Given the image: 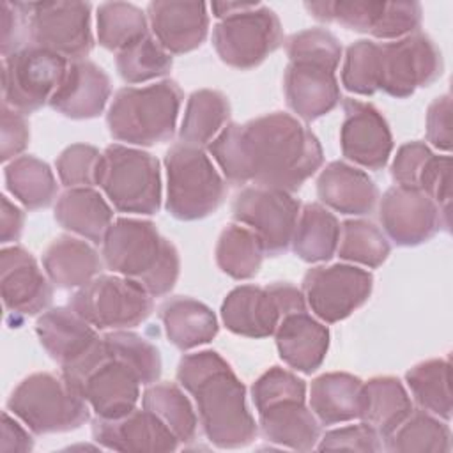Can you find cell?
Listing matches in <instances>:
<instances>
[{"label": "cell", "mask_w": 453, "mask_h": 453, "mask_svg": "<svg viewBox=\"0 0 453 453\" xmlns=\"http://www.w3.org/2000/svg\"><path fill=\"white\" fill-rule=\"evenodd\" d=\"M340 147L349 161L363 168H384L393 152V136L384 115L372 103L345 99Z\"/></svg>", "instance_id": "21"}, {"label": "cell", "mask_w": 453, "mask_h": 453, "mask_svg": "<svg viewBox=\"0 0 453 453\" xmlns=\"http://www.w3.org/2000/svg\"><path fill=\"white\" fill-rule=\"evenodd\" d=\"M306 310L303 290L287 281L267 287L241 285L232 288L221 303L225 327L246 338H267L274 334L280 320L292 311Z\"/></svg>", "instance_id": "11"}, {"label": "cell", "mask_w": 453, "mask_h": 453, "mask_svg": "<svg viewBox=\"0 0 453 453\" xmlns=\"http://www.w3.org/2000/svg\"><path fill=\"white\" fill-rule=\"evenodd\" d=\"M2 149L0 159L4 163L19 157L30 140L28 120L25 113L2 103Z\"/></svg>", "instance_id": "51"}, {"label": "cell", "mask_w": 453, "mask_h": 453, "mask_svg": "<svg viewBox=\"0 0 453 453\" xmlns=\"http://www.w3.org/2000/svg\"><path fill=\"white\" fill-rule=\"evenodd\" d=\"M143 409L157 416L179 442H193L196 437L198 418L189 402L177 384L157 382L149 384L142 395Z\"/></svg>", "instance_id": "40"}, {"label": "cell", "mask_w": 453, "mask_h": 453, "mask_svg": "<svg viewBox=\"0 0 453 453\" xmlns=\"http://www.w3.org/2000/svg\"><path fill=\"white\" fill-rule=\"evenodd\" d=\"M166 211L179 221H196L219 209L226 195V184L214 168L211 157L182 142L165 154Z\"/></svg>", "instance_id": "7"}, {"label": "cell", "mask_w": 453, "mask_h": 453, "mask_svg": "<svg viewBox=\"0 0 453 453\" xmlns=\"http://www.w3.org/2000/svg\"><path fill=\"white\" fill-rule=\"evenodd\" d=\"M0 288L2 301L9 315H14V326L25 317H34L51 304L53 287L25 248L9 246L0 251Z\"/></svg>", "instance_id": "20"}, {"label": "cell", "mask_w": 453, "mask_h": 453, "mask_svg": "<svg viewBox=\"0 0 453 453\" xmlns=\"http://www.w3.org/2000/svg\"><path fill=\"white\" fill-rule=\"evenodd\" d=\"M65 69L67 60L64 57L35 44L4 57V103L21 113L42 108L60 85Z\"/></svg>", "instance_id": "13"}, {"label": "cell", "mask_w": 453, "mask_h": 453, "mask_svg": "<svg viewBox=\"0 0 453 453\" xmlns=\"http://www.w3.org/2000/svg\"><path fill=\"white\" fill-rule=\"evenodd\" d=\"M384 449L391 453H448L451 432L448 421L419 409L414 411L384 437Z\"/></svg>", "instance_id": "36"}, {"label": "cell", "mask_w": 453, "mask_h": 453, "mask_svg": "<svg viewBox=\"0 0 453 453\" xmlns=\"http://www.w3.org/2000/svg\"><path fill=\"white\" fill-rule=\"evenodd\" d=\"M230 184L297 191L324 163L313 131L290 113L273 111L246 124L228 122L207 145Z\"/></svg>", "instance_id": "1"}, {"label": "cell", "mask_w": 453, "mask_h": 453, "mask_svg": "<svg viewBox=\"0 0 453 453\" xmlns=\"http://www.w3.org/2000/svg\"><path fill=\"white\" fill-rule=\"evenodd\" d=\"M35 333L73 388L104 354L103 336L71 306H57L44 311L37 319Z\"/></svg>", "instance_id": "12"}, {"label": "cell", "mask_w": 453, "mask_h": 453, "mask_svg": "<svg viewBox=\"0 0 453 453\" xmlns=\"http://www.w3.org/2000/svg\"><path fill=\"white\" fill-rule=\"evenodd\" d=\"M216 264L234 280H250L258 274L264 262L262 241L246 226L226 225L216 242Z\"/></svg>", "instance_id": "38"}, {"label": "cell", "mask_w": 453, "mask_h": 453, "mask_svg": "<svg viewBox=\"0 0 453 453\" xmlns=\"http://www.w3.org/2000/svg\"><path fill=\"white\" fill-rule=\"evenodd\" d=\"M274 338L283 363L303 373L319 370L329 349V329L306 310L287 313L280 320Z\"/></svg>", "instance_id": "27"}, {"label": "cell", "mask_w": 453, "mask_h": 453, "mask_svg": "<svg viewBox=\"0 0 453 453\" xmlns=\"http://www.w3.org/2000/svg\"><path fill=\"white\" fill-rule=\"evenodd\" d=\"M115 64L120 78L126 83L134 85L166 76L173 65V60L172 55L156 41V37L147 34L117 51Z\"/></svg>", "instance_id": "42"}, {"label": "cell", "mask_w": 453, "mask_h": 453, "mask_svg": "<svg viewBox=\"0 0 453 453\" xmlns=\"http://www.w3.org/2000/svg\"><path fill=\"white\" fill-rule=\"evenodd\" d=\"M87 400L64 379L50 372L25 377L11 393L7 409L34 434H60L90 419Z\"/></svg>", "instance_id": "6"}, {"label": "cell", "mask_w": 453, "mask_h": 453, "mask_svg": "<svg viewBox=\"0 0 453 453\" xmlns=\"http://www.w3.org/2000/svg\"><path fill=\"white\" fill-rule=\"evenodd\" d=\"M290 62H313L336 71L342 58V44L334 34L326 28H306L292 34L285 42Z\"/></svg>", "instance_id": "46"}, {"label": "cell", "mask_w": 453, "mask_h": 453, "mask_svg": "<svg viewBox=\"0 0 453 453\" xmlns=\"http://www.w3.org/2000/svg\"><path fill=\"white\" fill-rule=\"evenodd\" d=\"M97 41L110 51H120L149 34V19L143 11L127 2H106L96 14Z\"/></svg>", "instance_id": "41"}, {"label": "cell", "mask_w": 453, "mask_h": 453, "mask_svg": "<svg viewBox=\"0 0 453 453\" xmlns=\"http://www.w3.org/2000/svg\"><path fill=\"white\" fill-rule=\"evenodd\" d=\"M288 108L303 120H317L333 111L342 99L334 71L313 62H288L283 76Z\"/></svg>", "instance_id": "25"}, {"label": "cell", "mask_w": 453, "mask_h": 453, "mask_svg": "<svg viewBox=\"0 0 453 453\" xmlns=\"http://www.w3.org/2000/svg\"><path fill=\"white\" fill-rule=\"evenodd\" d=\"M301 212V202L288 191L264 186L241 189L232 202V216L246 225L264 244L265 255L288 251Z\"/></svg>", "instance_id": "15"}, {"label": "cell", "mask_w": 453, "mask_h": 453, "mask_svg": "<svg viewBox=\"0 0 453 453\" xmlns=\"http://www.w3.org/2000/svg\"><path fill=\"white\" fill-rule=\"evenodd\" d=\"M342 85L357 96H373L379 92V42L361 39L347 48Z\"/></svg>", "instance_id": "45"}, {"label": "cell", "mask_w": 453, "mask_h": 453, "mask_svg": "<svg viewBox=\"0 0 453 453\" xmlns=\"http://www.w3.org/2000/svg\"><path fill=\"white\" fill-rule=\"evenodd\" d=\"M317 195L326 207L340 214L365 216L375 209L379 188L365 170L333 161L317 179Z\"/></svg>", "instance_id": "28"}, {"label": "cell", "mask_w": 453, "mask_h": 453, "mask_svg": "<svg viewBox=\"0 0 453 453\" xmlns=\"http://www.w3.org/2000/svg\"><path fill=\"white\" fill-rule=\"evenodd\" d=\"M34 448L32 435L16 421L7 411L2 412V441L0 451L4 453H27Z\"/></svg>", "instance_id": "53"}, {"label": "cell", "mask_w": 453, "mask_h": 453, "mask_svg": "<svg viewBox=\"0 0 453 453\" xmlns=\"http://www.w3.org/2000/svg\"><path fill=\"white\" fill-rule=\"evenodd\" d=\"M140 379L106 347L103 357L74 384L97 418L115 419L136 409L140 398Z\"/></svg>", "instance_id": "22"}, {"label": "cell", "mask_w": 453, "mask_h": 453, "mask_svg": "<svg viewBox=\"0 0 453 453\" xmlns=\"http://www.w3.org/2000/svg\"><path fill=\"white\" fill-rule=\"evenodd\" d=\"M449 380V361L446 357L421 361L405 373L407 388L416 403L444 421L451 419Z\"/></svg>", "instance_id": "39"}, {"label": "cell", "mask_w": 453, "mask_h": 453, "mask_svg": "<svg viewBox=\"0 0 453 453\" xmlns=\"http://www.w3.org/2000/svg\"><path fill=\"white\" fill-rule=\"evenodd\" d=\"M372 273L350 265H317L303 278V296L306 306L324 322L334 324L350 317L372 294Z\"/></svg>", "instance_id": "17"}, {"label": "cell", "mask_w": 453, "mask_h": 453, "mask_svg": "<svg viewBox=\"0 0 453 453\" xmlns=\"http://www.w3.org/2000/svg\"><path fill=\"white\" fill-rule=\"evenodd\" d=\"M42 267L55 287L80 288L99 276L103 262L87 241L60 235L44 250Z\"/></svg>", "instance_id": "31"}, {"label": "cell", "mask_w": 453, "mask_h": 453, "mask_svg": "<svg viewBox=\"0 0 453 453\" xmlns=\"http://www.w3.org/2000/svg\"><path fill=\"white\" fill-rule=\"evenodd\" d=\"M411 412V396L396 377L380 375L363 382V409L359 419L368 423L380 439L391 434Z\"/></svg>", "instance_id": "33"}, {"label": "cell", "mask_w": 453, "mask_h": 453, "mask_svg": "<svg viewBox=\"0 0 453 453\" xmlns=\"http://www.w3.org/2000/svg\"><path fill=\"white\" fill-rule=\"evenodd\" d=\"M230 111L228 97L223 92L211 88L193 92L186 103L179 140L200 149L209 145L228 124Z\"/></svg>", "instance_id": "35"}, {"label": "cell", "mask_w": 453, "mask_h": 453, "mask_svg": "<svg viewBox=\"0 0 453 453\" xmlns=\"http://www.w3.org/2000/svg\"><path fill=\"white\" fill-rule=\"evenodd\" d=\"M111 94L110 76L90 60L67 64L64 78L50 99V106L67 119L83 120L103 113Z\"/></svg>", "instance_id": "26"}, {"label": "cell", "mask_w": 453, "mask_h": 453, "mask_svg": "<svg viewBox=\"0 0 453 453\" xmlns=\"http://www.w3.org/2000/svg\"><path fill=\"white\" fill-rule=\"evenodd\" d=\"M23 223H25V212L9 202L5 195H2V234L0 239L4 244L18 241L21 232H23Z\"/></svg>", "instance_id": "54"}, {"label": "cell", "mask_w": 453, "mask_h": 453, "mask_svg": "<svg viewBox=\"0 0 453 453\" xmlns=\"http://www.w3.org/2000/svg\"><path fill=\"white\" fill-rule=\"evenodd\" d=\"M7 189L27 209L50 207L58 193L55 175L48 163L35 156H19L4 168Z\"/></svg>", "instance_id": "37"}, {"label": "cell", "mask_w": 453, "mask_h": 453, "mask_svg": "<svg viewBox=\"0 0 453 453\" xmlns=\"http://www.w3.org/2000/svg\"><path fill=\"white\" fill-rule=\"evenodd\" d=\"M444 69L437 44L414 32L391 42H379V90L403 99L441 78Z\"/></svg>", "instance_id": "16"}, {"label": "cell", "mask_w": 453, "mask_h": 453, "mask_svg": "<svg viewBox=\"0 0 453 453\" xmlns=\"http://www.w3.org/2000/svg\"><path fill=\"white\" fill-rule=\"evenodd\" d=\"M304 9L319 21L338 23L377 39H402L418 32L423 18L418 2H306Z\"/></svg>", "instance_id": "14"}, {"label": "cell", "mask_w": 453, "mask_h": 453, "mask_svg": "<svg viewBox=\"0 0 453 453\" xmlns=\"http://www.w3.org/2000/svg\"><path fill=\"white\" fill-rule=\"evenodd\" d=\"M30 46V4L0 2V50L7 57Z\"/></svg>", "instance_id": "48"}, {"label": "cell", "mask_w": 453, "mask_h": 453, "mask_svg": "<svg viewBox=\"0 0 453 453\" xmlns=\"http://www.w3.org/2000/svg\"><path fill=\"white\" fill-rule=\"evenodd\" d=\"M250 5V2H212L211 9L214 12L216 18L223 19L234 12H239L242 9H246Z\"/></svg>", "instance_id": "55"}, {"label": "cell", "mask_w": 453, "mask_h": 453, "mask_svg": "<svg viewBox=\"0 0 453 453\" xmlns=\"http://www.w3.org/2000/svg\"><path fill=\"white\" fill-rule=\"evenodd\" d=\"M159 319L168 342L182 352L212 342L219 329L214 311L186 296L166 299L159 308Z\"/></svg>", "instance_id": "30"}, {"label": "cell", "mask_w": 453, "mask_h": 453, "mask_svg": "<svg viewBox=\"0 0 453 453\" xmlns=\"http://www.w3.org/2000/svg\"><path fill=\"white\" fill-rule=\"evenodd\" d=\"M281 42L278 14L260 2H250L246 9L219 19L212 28V46L219 60L241 71L260 65Z\"/></svg>", "instance_id": "9"}, {"label": "cell", "mask_w": 453, "mask_h": 453, "mask_svg": "<svg viewBox=\"0 0 453 453\" xmlns=\"http://www.w3.org/2000/svg\"><path fill=\"white\" fill-rule=\"evenodd\" d=\"M310 409L320 425L347 423L361 418L363 380L345 372L322 373L311 380Z\"/></svg>", "instance_id": "29"}, {"label": "cell", "mask_w": 453, "mask_h": 453, "mask_svg": "<svg viewBox=\"0 0 453 453\" xmlns=\"http://www.w3.org/2000/svg\"><path fill=\"white\" fill-rule=\"evenodd\" d=\"M379 218L386 235L403 248L419 246L430 241L441 226L449 230L451 225L426 193L398 184L382 195Z\"/></svg>", "instance_id": "19"}, {"label": "cell", "mask_w": 453, "mask_h": 453, "mask_svg": "<svg viewBox=\"0 0 453 453\" xmlns=\"http://www.w3.org/2000/svg\"><path fill=\"white\" fill-rule=\"evenodd\" d=\"M101 156L94 145L74 143L60 152L55 161L60 182L69 188H94L101 166Z\"/></svg>", "instance_id": "47"}, {"label": "cell", "mask_w": 453, "mask_h": 453, "mask_svg": "<svg viewBox=\"0 0 453 453\" xmlns=\"http://www.w3.org/2000/svg\"><path fill=\"white\" fill-rule=\"evenodd\" d=\"M97 186L120 212L150 216L161 207L159 161L142 149L108 145L101 156Z\"/></svg>", "instance_id": "8"}, {"label": "cell", "mask_w": 453, "mask_h": 453, "mask_svg": "<svg viewBox=\"0 0 453 453\" xmlns=\"http://www.w3.org/2000/svg\"><path fill=\"white\" fill-rule=\"evenodd\" d=\"M55 219L62 228L101 244L113 223V211L94 188H69L55 203Z\"/></svg>", "instance_id": "32"}, {"label": "cell", "mask_w": 453, "mask_h": 453, "mask_svg": "<svg viewBox=\"0 0 453 453\" xmlns=\"http://www.w3.org/2000/svg\"><path fill=\"white\" fill-rule=\"evenodd\" d=\"M180 104L182 90L173 80L145 87H124L111 99L106 126L117 142L152 147L173 136Z\"/></svg>", "instance_id": "5"}, {"label": "cell", "mask_w": 453, "mask_h": 453, "mask_svg": "<svg viewBox=\"0 0 453 453\" xmlns=\"http://www.w3.org/2000/svg\"><path fill=\"white\" fill-rule=\"evenodd\" d=\"M101 244L106 267L140 283L152 297L166 296L175 287L180 271L179 251L152 221L119 218Z\"/></svg>", "instance_id": "3"}, {"label": "cell", "mask_w": 453, "mask_h": 453, "mask_svg": "<svg viewBox=\"0 0 453 453\" xmlns=\"http://www.w3.org/2000/svg\"><path fill=\"white\" fill-rule=\"evenodd\" d=\"M69 306L96 329H131L149 319L152 296L120 274H99L80 287Z\"/></svg>", "instance_id": "10"}, {"label": "cell", "mask_w": 453, "mask_h": 453, "mask_svg": "<svg viewBox=\"0 0 453 453\" xmlns=\"http://www.w3.org/2000/svg\"><path fill=\"white\" fill-rule=\"evenodd\" d=\"M262 435L278 446L311 451L320 439V423L306 405V382L296 373L271 366L251 386Z\"/></svg>", "instance_id": "4"}, {"label": "cell", "mask_w": 453, "mask_h": 453, "mask_svg": "<svg viewBox=\"0 0 453 453\" xmlns=\"http://www.w3.org/2000/svg\"><path fill=\"white\" fill-rule=\"evenodd\" d=\"M317 449H350V451H380V435L365 421L357 425H347L326 432L317 446Z\"/></svg>", "instance_id": "49"}, {"label": "cell", "mask_w": 453, "mask_h": 453, "mask_svg": "<svg viewBox=\"0 0 453 453\" xmlns=\"http://www.w3.org/2000/svg\"><path fill=\"white\" fill-rule=\"evenodd\" d=\"M340 223L336 216L320 203H304L292 237L294 253L308 264L327 262L336 253Z\"/></svg>", "instance_id": "34"}, {"label": "cell", "mask_w": 453, "mask_h": 453, "mask_svg": "<svg viewBox=\"0 0 453 453\" xmlns=\"http://www.w3.org/2000/svg\"><path fill=\"white\" fill-rule=\"evenodd\" d=\"M147 18L156 41L170 53L182 55L202 46L209 32L207 4L184 0H154Z\"/></svg>", "instance_id": "24"}, {"label": "cell", "mask_w": 453, "mask_h": 453, "mask_svg": "<svg viewBox=\"0 0 453 453\" xmlns=\"http://www.w3.org/2000/svg\"><path fill=\"white\" fill-rule=\"evenodd\" d=\"M434 152L423 142H407L400 145L391 163V177L398 186L418 188L423 172Z\"/></svg>", "instance_id": "50"}, {"label": "cell", "mask_w": 453, "mask_h": 453, "mask_svg": "<svg viewBox=\"0 0 453 453\" xmlns=\"http://www.w3.org/2000/svg\"><path fill=\"white\" fill-rule=\"evenodd\" d=\"M391 246L379 226L366 219H347L340 225L336 253L342 260L375 269L386 262Z\"/></svg>", "instance_id": "43"}, {"label": "cell", "mask_w": 453, "mask_h": 453, "mask_svg": "<svg viewBox=\"0 0 453 453\" xmlns=\"http://www.w3.org/2000/svg\"><path fill=\"white\" fill-rule=\"evenodd\" d=\"M92 437L97 444L113 451H175L180 444L170 428L147 409H133L115 419L96 418Z\"/></svg>", "instance_id": "23"}, {"label": "cell", "mask_w": 453, "mask_h": 453, "mask_svg": "<svg viewBox=\"0 0 453 453\" xmlns=\"http://www.w3.org/2000/svg\"><path fill=\"white\" fill-rule=\"evenodd\" d=\"M92 5L87 2L30 4V44L50 50L65 60H85L94 48Z\"/></svg>", "instance_id": "18"}, {"label": "cell", "mask_w": 453, "mask_h": 453, "mask_svg": "<svg viewBox=\"0 0 453 453\" xmlns=\"http://www.w3.org/2000/svg\"><path fill=\"white\" fill-rule=\"evenodd\" d=\"M426 140L439 150L451 149V97H435L426 110Z\"/></svg>", "instance_id": "52"}, {"label": "cell", "mask_w": 453, "mask_h": 453, "mask_svg": "<svg viewBox=\"0 0 453 453\" xmlns=\"http://www.w3.org/2000/svg\"><path fill=\"white\" fill-rule=\"evenodd\" d=\"M179 384L193 396L205 437L218 448L251 444L257 423L246 405V388L216 350H198L180 357Z\"/></svg>", "instance_id": "2"}, {"label": "cell", "mask_w": 453, "mask_h": 453, "mask_svg": "<svg viewBox=\"0 0 453 453\" xmlns=\"http://www.w3.org/2000/svg\"><path fill=\"white\" fill-rule=\"evenodd\" d=\"M106 350L124 361L140 379L143 386L154 384L161 377V354L159 349L140 336L138 333L127 329H117L103 336Z\"/></svg>", "instance_id": "44"}]
</instances>
